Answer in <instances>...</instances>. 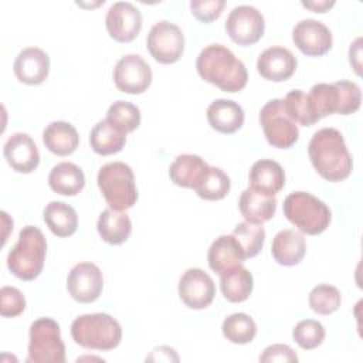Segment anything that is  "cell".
<instances>
[{"instance_id":"cell-1","label":"cell","mask_w":363,"mask_h":363,"mask_svg":"<svg viewBox=\"0 0 363 363\" xmlns=\"http://www.w3.org/2000/svg\"><path fill=\"white\" fill-rule=\"evenodd\" d=\"M308 155L315 170L328 182L345 180L352 173V155L343 135L335 128L315 132L308 145Z\"/></svg>"},{"instance_id":"cell-2","label":"cell","mask_w":363,"mask_h":363,"mask_svg":"<svg viewBox=\"0 0 363 363\" xmlns=\"http://www.w3.org/2000/svg\"><path fill=\"white\" fill-rule=\"evenodd\" d=\"M196 68L204 81L225 92H238L248 81L244 62L223 44L206 45L197 55Z\"/></svg>"},{"instance_id":"cell-3","label":"cell","mask_w":363,"mask_h":363,"mask_svg":"<svg viewBox=\"0 0 363 363\" xmlns=\"http://www.w3.org/2000/svg\"><path fill=\"white\" fill-rule=\"evenodd\" d=\"M47 241L43 231L34 225H26L18 233V240L7 254V268L23 281L35 279L44 267Z\"/></svg>"},{"instance_id":"cell-4","label":"cell","mask_w":363,"mask_h":363,"mask_svg":"<svg viewBox=\"0 0 363 363\" xmlns=\"http://www.w3.org/2000/svg\"><path fill=\"white\" fill-rule=\"evenodd\" d=\"M74 342L89 350H112L122 339L119 322L109 313H86L74 319L71 325Z\"/></svg>"},{"instance_id":"cell-5","label":"cell","mask_w":363,"mask_h":363,"mask_svg":"<svg viewBox=\"0 0 363 363\" xmlns=\"http://www.w3.org/2000/svg\"><path fill=\"white\" fill-rule=\"evenodd\" d=\"M284 216L301 233L308 235L323 233L332 220L329 207L320 199L306 191H294L285 197Z\"/></svg>"},{"instance_id":"cell-6","label":"cell","mask_w":363,"mask_h":363,"mask_svg":"<svg viewBox=\"0 0 363 363\" xmlns=\"http://www.w3.org/2000/svg\"><path fill=\"white\" fill-rule=\"evenodd\" d=\"M98 187L109 208L125 211L138 200L133 170L123 162H111L98 172Z\"/></svg>"},{"instance_id":"cell-7","label":"cell","mask_w":363,"mask_h":363,"mask_svg":"<svg viewBox=\"0 0 363 363\" xmlns=\"http://www.w3.org/2000/svg\"><path fill=\"white\" fill-rule=\"evenodd\" d=\"M65 346L60 325L51 318H38L30 325L27 363H64Z\"/></svg>"},{"instance_id":"cell-8","label":"cell","mask_w":363,"mask_h":363,"mask_svg":"<svg viewBox=\"0 0 363 363\" xmlns=\"http://www.w3.org/2000/svg\"><path fill=\"white\" fill-rule=\"evenodd\" d=\"M259 125L268 143L278 149H288L299 138L298 125L288 116L279 98L268 101L259 111Z\"/></svg>"},{"instance_id":"cell-9","label":"cell","mask_w":363,"mask_h":363,"mask_svg":"<svg viewBox=\"0 0 363 363\" xmlns=\"http://www.w3.org/2000/svg\"><path fill=\"white\" fill-rule=\"evenodd\" d=\"M146 45L157 62L173 64L183 54L184 35L177 24L169 20H160L149 30Z\"/></svg>"},{"instance_id":"cell-10","label":"cell","mask_w":363,"mask_h":363,"mask_svg":"<svg viewBox=\"0 0 363 363\" xmlns=\"http://www.w3.org/2000/svg\"><path fill=\"white\" fill-rule=\"evenodd\" d=\"M224 27L228 37L238 45H252L264 35L265 20L254 6L240 4L230 11Z\"/></svg>"},{"instance_id":"cell-11","label":"cell","mask_w":363,"mask_h":363,"mask_svg":"<svg viewBox=\"0 0 363 363\" xmlns=\"http://www.w3.org/2000/svg\"><path fill=\"white\" fill-rule=\"evenodd\" d=\"M152 68L139 54H126L113 68L116 88L126 94H142L152 84Z\"/></svg>"},{"instance_id":"cell-12","label":"cell","mask_w":363,"mask_h":363,"mask_svg":"<svg viewBox=\"0 0 363 363\" xmlns=\"http://www.w3.org/2000/svg\"><path fill=\"white\" fill-rule=\"evenodd\" d=\"M67 289L77 302L91 303L96 301L104 289V277L99 267L92 262L74 265L67 277Z\"/></svg>"},{"instance_id":"cell-13","label":"cell","mask_w":363,"mask_h":363,"mask_svg":"<svg viewBox=\"0 0 363 363\" xmlns=\"http://www.w3.org/2000/svg\"><path fill=\"white\" fill-rule=\"evenodd\" d=\"M179 296L191 309L210 306L216 295L213 278L200 268H189L179 279Z\"/></svg>"},{"instance_id":"cell-14","label":"cell","mask_w":363,"mask_h":363,"mask_svg":"<svg viewBox=\"0 0 363 363\" xmlns=\"http://www.w3.org/2000/svg\"><path fill=\"white\" fill-rule=\"evenodd\" d=\"M142 14L130 1L113 3L105 17V26L109 35L119 43H129L138 37L142 30Z\"/></svg>"},{"instance_id":"cell-15","label":"cell","mask_w":363,"mask_h":363,"mask_svg":"<svg viewBox=\"0 0 363 363\" xmlns=\"http://www.w3.org/2000/svg\"><path fill=\"white\" fill-rule=\"evenodd\" d=\"M292 41L298 50L309 57L325 55L332 48V33L319 20L303 18L292 30Z\"/></svg>"},{"instance_id":"cell-16","label":"cell","mask_w":363,"mask_h":363,"mask_svg":"<svg viewBox=\"0 0 363 363\" xmlns=\"http://www.w3.org/2000/svg\"><path fill=\"white\" fill-rule=\"evenodd\" d=\"M298 61L291 50L279 45H272L264 50L257 60L258 74L274 82H282L291 78L296 69Z\"/></svg>"},{"instance_id":"cell-17","label":"cell","mask_w":363,"mask_h":363,"mask_svg":"<svg viewBox=\"0 0 363 363\" xmlns=\"http://www.w3.org/2000/svg\"><path fill=\"white\" fill-rule=\"evenodd\" d=\"M3 155L11 169L18 173H31L40 163V152L35 142L23 132H16L6 140Z\"/></svg>"},{"instance_id":"cell-18","label":"cell","mask_w":363,"mask_h":363,"mask_svg":"<svg viewBox=\"0 0 363 363\" xmlns=\"http://www.w3.org/2000/svg\"><path fill=\"white\" fill-rule=\"evenodd\" d=\"M13 69L20 82L27 85H38L48 77L50 57L38 47H26L17 54Z\"/></svg>"},{"instance_id":"cell-19","label":"cell","mask_w":363,"mask_h":363,"mask_svg":"<svg viewBox=\"0 0 363 363\" xmlns=\"http://www.w3.org/2000/svg\"><path fill=\"white\" fill-rule=\"evenodd\" d=\"M250 187L267 196H275L285 186V172L272 159H259L250 169Z\"/></svg>"},{"instance_id":"cell-20","label":"cell","mask_w":363,"mask_h":363,"mask_svg":"<svg viewBox=\"0 0 363 363\" xmlns=\"http://www.w3.org/2000/svg\"><path fill=\"white\" fill-rule=\"evenodd\" d=\"M208 267L216 274H223L224 271L242 264L245 259L244 251L233 234L220 235L216 238L207 252Z\"/></svg>"},{"instance_id":"cell-21","label":"cell","mask_w":363,"mask_h":363,"mask_svg":"<svg viewBox=\"0 0 363 363\" xmlns=\"http://www.w3.org/2000/svg\"><path fill=\"white\" fill-rule=\"evenodd\" d=\"M244 109L231 99H216L207 108V121L220 133H234L244 123Z\"/></svg>"},{"instance_id":"cell-22","label":"cell","mask_w":363,"mask_h":363,"mask_svg":"<svg viewBox=\"0 0 363 363\" xmlns=\"http://www.w3.org/2000/svg\"><path fill=\"white\" fill-rule=\"evenodd\" d=\"M271 254L279 265H296L306 254L305 237L295 230H281L272 240Z\"/></svg>"},{"instance_id":"cell-23","label":"cell","mask_w":363,"mask_h":363,"mask_svg":"<svg viewBox=\"0 0 363 363\" xmlns=\"http://www.w3.org/2000/svg\"><path fill=\"white\" fill-rule=\"evenodd\" d=\"M207 169L208 164L199 155L183 153L172 162L169 167V176L176 186L194 190Z\"/></svg>"},{"instance_id":"cell-24","label":"cell","mask_w":363,"mask_h":363,"mask_svg":"<svg viewBox=\"0 0 363 363\" xmlns=\"http://www.w3.org/2000/svg\"><path fill=\"white\" fill-rule=\"evenodd\" d=\"M238 208L245 221L262 224L275 216L277 199L248 187L240 196Z\"/></svg>"},{"instance_id":"cell-25","label":"cell","mask_w":363,"mask_h":363,"mask_svg":"<svg viewBox=\"0 0 363 363\" xmlns=\"http://www.w3.org/2000/svg\"><path fill=\"white\" fill-rule=\"evenodd\" d=\"M44 146L57 156L74 153L79 145V135L74 125L64 121L48 123L43 132Z\"/></svg>"},{"instance_id":"cell-26","label":"cell","mask_w":363,"mask_h":363,"mask_svg":"<svg viewBox=\"0 0 363 363\" xmlns=\"http://www.w3.org/2000/svg\"><path fill=\"white\" fill-rule=\"evenodd\" d=\"M96 230L105 242L119 245L129 238L132 233V221L123 211L105 208L98 217Z\"/></svg>"},{"instance_id":"cell-27","label":"cell","mask_w":363,"mask_h":363,"mask_svg":"<svg viewBox=\"0 0 363 363\" xmlns=\"http://www.w3.org/2000/svg\"><path fill=\"white\" fill-rule=\"evenodd\" d=\"M220 288L227 301L233 303L244 302L254 288L252 274L241 264L235 265L220 274Z\"/></svg>"},{"instance_id":"cell-28","label":"cell","mask_w":363,"mask_h":363,"mask_svg":"<svg viewBox=\"0 0 363 363\" xmlns=\"http://www.w3.org/2000/svg\"><path fill=\"white\" fill-rule=\"evenodd\" d=\"M48 186L58 194L75 196L85 186V174L75 163L61 162L51 169Z\"/></svg>"},{"instance_id":"cell-29","label":"cell","mask_w":363,"mask_h":363,"mask_svg":"<svg viewBox=\"0 0 363 363\" xmlns=\"http://www.w3.org/2000/svg\"><path fill=\"white\" fill-rule=\"evenodd\" d=\"M43 217L50 231L57 237H69L77 231L78 214L72 206L64 201H50Z\"/></svg>"},{"instance_id":"cell-30","label":"cell","mask_w":363,"mask_h":363,"mask_svg":"<svg viewBox=\"0 0 363 363\" xmlns=\"http://www.w3.org/2000/svg\"><path fill=\"white\" fill-rule=\"evenodd\" d=\"M126 143V133L112 125L108 119L99 121L94 125L89 133V145L98 155L106 156L118 153Z\"/></svg>"},{"instance_id":"cell-31","label":"cell","mask_w":363,"mask_h":363,"mask_svg":"<svg viewBox=\"0 0 363 363\" xmlns=\"http://www.w3.org/2000/svg\"><path fill=\"white\" fill-rule=\"evenodd\" d=\"M284 109L288 113V116L302 126H312L319 121L313 104L308 94H305L301 89H292L289 91L285 98L282 99Z\"/></svg>"},{"instance_id":"cell-32","label":"cell","mask_w":363,"mask_h":363,"mask_svg":"<svg viewBox=\"0 0 363 363\" xmlns=\"http://www.w3.org/2000/svg\"><path fill=\"white\" fill-rule=\"evenodd\" d=\"M230 187L231 182L227 173L220 167L208 164V169L194 187V191L204 200H221L228 194Z\"/></svg>"},{"instance_id":"cell-33","label":"cell","mask_w":363,"mask_h":363,"mask_svg":"<svg viewBox=\"0 0 363 363\" xmlns=\"http://www.w3.org/2000/svg\"><path fill=\"white\" fill-rule=\"evenodd\" d=\"M221 330L224 337L231 343L247 345L254 340L257 335V325L250 315L244 312H237L228 315L223 320Z\"/></svg>"},{"instance_id":"cell-34","label":"cell","mask_w":363,"mask_h":363,"mask_svg":"<svg viewBox=\"0 0 363 363\" xmlns=\"http://www.w3.org/2000/svg\"><path fill=\"white\" fill-rule=\"evenodd\" d=\"M233 235L240 242L245 259L255 257L262 250L265 241V230L262 224H255L250 221L238 223L233 231Z\"/></svg>"},{"instance_id":"cell-35","label":"cell","mask_w":363,"mask_h":363,"mask_svg":"<svg viewBox=\"0 0 363 363\" xmlns=\"http://www.w3.org/2000/svg\"><path fill=\"white\" fill-rule=\"evenodd\" d=\"M105 119H108L112 125H115L125 133H129L139 128L140 111L136 105L128 101H116L108 108Z\"/></svg>"},{"instance_id":"cell-36","label":"cell","mask_w":363,"mask_h":363,"mask_svg":"<svg viewBox=\"0 0 363 363\" xmlns=\"http://www.w3.org/2000/svg\"><path fill=\"white\" fill-rule=\"evenodd\" d=\"M308 302L313 312L319 315H330L339 309L342 296L336 286L329 284H320L309 292Z\"/></svg>"},{"instance_id":"cell-37","label":"cell","mask_w":363,"mask_h":363,"mask_svg":"<svg viewBox=\"0 0 363 363\" xmlns=\"http://www.w3.org/2000/svg\"><path fill=\"white\" fill-rule=\"evenodd\" d=\"M319 121L330 113L337 112V88L333 84H315L308 94Z\"/></svg>"},{"instance_id":"cell-38","label":"cell","mask_w":363,"mask_h":363,"mask_svg":"<svg viewBox=\"0 0 363 363\" xmlns=\"http://www.w3.org/2000/svg\"><path fill=\"white\" fill-rule=\"evenodd\" d=\"M325 335L323 325L313 319H303L298 322L292 330L294 340L305 350H312L322 345Z\"/></svg>"},{"instance_id":"cell-39","label":"cell","mask_w":363,"mask_h":363,"mask_svg":"<svg viewBox=\"0 0 363 363\" xmlns=\"http://www.w3.org/2000/svg\"><path fill=\"white\" fill-rule=\"evenodd\" d=\"M337 88V112L339 115L354 113L360 108L362 91L353 81L340 79L335 82Z\"/></svg>"},{"instance_id":"cell-40","label":"cell","mask_w":363,"mask_h":363,"mask_svg":"<svg viewBox=\"0 0 363 363\" xmlns=\"http://www.w3.org/2000/svg\"><path fill=\"white\" fill-rule=\"evenodd\" d=\"M26 309L23 292L14 286H1L0 289V315L4 318L18 316Z\"/></svg>"},{"instance_id":"cell-41","label":"cell","mask_w":363,"mask_h":363,"mask_svg":"<svg viewBox=\"0 0 363 363\" xmlns=\"http://www.w3.org/2000/svg\"><path fill=\"white\" fill-rule=\"evenodd\" d=\"M224 6H225L224 0H191L190 1V9L193 16L203 23H211L216 18H218Z\"/></svg>"},{"instance_id":"cell-42","label":"cell","mask_w":363,"mask_h":363,"mask_svg":"<svg viewBox=\"0 0 363 363\" xmlns=\"http://www.w3.org/2000/svg\"><path fill=\"white\" fill-rule=\"evenodd\" d=\"M298 354L292 350V347H289L288 345H282V343H275V345H269L268 347L264 349L262 354L259 356V362L262 363H274V362H285V363H291V362H298Z\"/></svg>"},{"instance_id":"cell-43","label":"cell","mask_w":363,"mask_h":363,"mask_svg":"<svg viewBox=\"0 0 363 363\" xmlns=\"http://www.w3.org/2000/svg\"><path fill=\"white\" fill-rule=\"evenodd\" d=\"M360 41L362 38H356L349 48V61L353 67V69L356 71V74L360 75Z\"/></svg>"},{"instance_id":"cell-44","label":"cell","mask_w":363,"mask_h":363,"mask_svg":"<svg viewBox=\"0 0 363 363\" xmlns=\"http://www.w3.org/2000/svg\"><path fill=\"white\" fill-rule=\"evenodd\" d=\"M301 4L315 13H325L335 6V0H311V1H301Z\"/></svg>"},{"instance_id":"cell-45","label":"cell","mask_w":363,"mask_h":363,"mask_svg":"<svg viewBox=\"0 0 363 363\" xmlns=\"http://www.w3.org/2000/svg\"><path fill=\"white\" fill-rule=\"evenodd\" d=\"M1 220H3V227H4V233H3V244L7 240V230H13V220L9 217V214L6 211H1Z\"/></svg>"},{"instance_id":"cell-46","label":"cell","mask_w":363,"mask_h":363,"mask_svg":"<svg viewBox=\"0 0 363 363\" xmlns=\"http://www.w3.org/2000/svg\"><path fill=\"white\" fill-rule=\"evenodd\" d=\"M169 349H170L169 346H159L157 350L160 352V356H159V354L149 356V357H146V360H153V362H157V360H159V362H160V360H167V362H169V360H172V359H170L169 356H164V353H166Z\"/></svg>"}]
</instances>
